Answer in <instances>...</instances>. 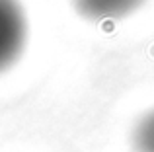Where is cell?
<instances>
[{
  "label": "cell",
  "instance_id": "6da1fadb",
  "mask_svg": "<svg viewBox=\"0 0 154 152\" xmlns=\"http://www.w3.org/2000/svg\"><path fill=\"white\" fill-rule=\"evenodd\" d=\"M27 41V20L18 0H0V72L20 59Z\"/></svg>",
  "mask_w": 154,
  "mask_h": 152
},
{
  "label": "cell",
  "instance_id": "3957f363",
  "mask_svg": "<svg viewBox=\"0 0 154 152\" xmlns=\"http://www.w3.org/2000/svg\"><path fill=\"white\" fill-rule=\"evenodd\" d=\"M133 146L137 152H154V109L144 113L135 125Z\"/></svg>",
  "mask_w": 154,
  "mask_h": 152
},
{
  "label": "cell",
  "instance_id": "7a4b0ae2",
  "mask_svg": "<svg viewBox=\"0 0 154 152\" xmlns=\"http://www.w3.org/2000/svg\"><path fill=\"white\" fill-rule=\"evenodd\" d=\"M146 0H72L76 12L90 22H117L137 12Z\"/></svg>",
  "mask_w": 154,
  "mask_h": 152
}]
</instances>
